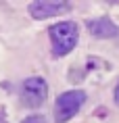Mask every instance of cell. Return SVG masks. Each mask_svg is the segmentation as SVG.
Instances as JSON below:
<instances>
[{
  "instance_id": "6da1fadb",
  "label": "cell",
  "mask_w": 119,
  "mask_h": 123,
  "mask_svg": "<svg viewBox=\"0 0 119 123\" xmlns=\"http://www.w3.org/2000/svg\"><path fill=\"white\" fill-rule=\"evenodd\" d=\"M50 42H52V54L54 56H65L75 48L79 38V27L73 21H63V23H54L48 29Z\"/></svg>"
},
{
  "instance_id": "ba28073f",
  "label": "cell",
  "mask_w": 119,
  "mask_h": 123,
  "mask_svg": "<svg viewBox=\"0 0 119 123\" xmlns=\"http://www.w3.org/2000/svg\"><path fill=\"white\" fill-rule=\"evenodd\" d=\"M0 123H6V117H4V109H0Z\"/></svg>"
},
{
  "instance_id": "7a4b0ae2",
  "label": "cell",
  "mask_w": 119,
  "mask_h": 123,
  "mask_svg": "<svg viewBox=\"0 0 119 123\" xmlns=\"http://www.w3.org/2000/svg\"><path fill=\"white\" fill-rule=\"evenodd\" d=\"M86 102V92L84 90H69L56 96L54 102V121L56 123H67L73 115H77L81 104Z\"/></svg>"
},
{
  "instance_id": "8992f818",
  "label": "cell",
  "mask_w": 119,
  "mask_h": 123,
  "mask_svg": "<svg viewBox=\"0 0 119 123\" xmlns=\"http://www.w3.org/2000/svg\"><path fill=\"white\" fill-rule=\"evenodd\" d=\"M23 123H44V117L31 115V117H27V119H23Z\"/></svg>"
},
{
  "instance_id": "3957f363",
  "label": "cell",
  "mask_w": 119,
  "mask_h": 123,
  "mask_svg": "<svg viewBox=\"0 0 119 123\" xmlns=\"http://www.w3.org/2000/svg\"><path fill=\"white\" fill-rule=\"evenodd\" d=\"M48 84L42 77H27L21 86V104L29 109H38L46 102Z\"/></svg>"
},
{
  "instance_id": "52a82bcc",
  "label": "cell",
  "mask_w": 119,
  "mask_h": 123,
  "mask_svg": "<svg viewBox=\"0 0 119 123\" xmlns=\"http://www.w3.org/2000/svg\"><path fill=\"white\" fill-rule=\"evenodd\" d=\"M113 96H115V104L119 106V81H117V86H115V92H113Z\"/></svg>"
},
{
  "instance_id": "277c9868",
  "label": "cell",
  "mask_w": 119,
  "mask_h": 123,
  "mask_svg": "<svg viewBox=\"0 0 119 123\" xmlns=\"http://www.w3.org/2000/svg\"><path fill=\"white\" fill-rule=\"evenodd\" d=\"M69 11H71V2H63V0H36V2H29V15L33 19H50V17L69 13Z\"/></svg>"
},
{
  "instance_id": "5b68a950",
  "label": "cell",
  "mask_w": 119,
  "mask_h": 123,
  "mask_svg": "<svg viewBox=\"0 0 119 123\" xmlns=\"http://www.w3.org/2000/svg\"><path fill=\"white\" fill-rule=\"evenodd\" d=\"M88 31L96 36V38H115L119 33V27L113 23L111 19H106V17H100V19H94L88 23Z\"/></svg>"
}]
</instances>
